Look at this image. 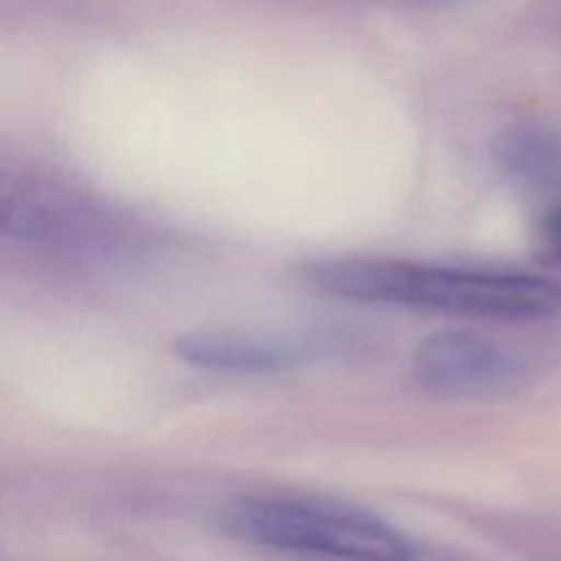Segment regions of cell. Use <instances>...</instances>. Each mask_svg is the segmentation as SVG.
Instances as JSON below:
<instances>
[{"mask_svg": "<svg viewBox=\"0 0 561 561\" xmlns=\"http://www.w3.org/2000/svg\"><path fill=\"white\" fill-rule=\"evenodd\" d=\"M310 283L337 299L491 321H546L561 312V283L542 274L438 266L398 257H337L310 266Z\"/></svg>", "mask_w": 561, "mask_h": 561, "instance_id": "1", "label": "cell"}, {"mask_svg": "<svg viewBox=\"0 0 561 561\" xmlns=\"http://www.w3.org/2000/svg\"><path fill=\"white\" fill-rule=\"evenodd\" d=\"M230 529L247 542L327 561H416L405 531L370 510L332 499L257 496L230 510Z\"/></svg>", "mask_w": 561, "mask_h": 561, "instance_id": "2", "label": "cell"}, {"mask_svg": "<svg viewBox=\"0 0 561 561\" xmlns=\"http://www.w3.org/2000/svg\"><path fill=\"white\" fill-rule=\"evenodd\" d=\"M411 373L433 398L493 400L524 389L529 365L518 351L485 334L442 332L416 345Z\"/></svg>", "mask_w": 561, "mask_h": 561, "instance_id": "3", "label": "cell"}, {"mask_svg": "<svg viewBox=\"0 0 561 561\" xmlns=\"http://www.w3.org/2000/svg\"><path fill=\"white\" fill-rule=\"evenodd\" d=\"M175 354L192 367L217 373H283L305 365L321 354L316 340L290 337V334H255L233 329H206L175 340Z\"/></svg>", "mask_w": 561, "mask_h": 561, "instance_id": "4", "label": "cell"}, {"mask_svg": "<svg viewBox=\"0 0 561 561\" xmlns=\"http://www.w3.org/2000/svg\"><path fill=\"white\" fill-rule=\"evenodd\" d=\"M31 222L27 195L20 181L0 168V230H16Z\"/></svg>", "mask_w": 561, "mask_h": 561, "instance_id": "5", "label": "cell"}, {"mask_svg": "<svg viewBox=\"0 0 561 561\" xmlns=\"http://www.w3.org/2000/svg\"><path fill=\"white\" fill-rule=\"evenodd\" d=\"M542 244L553 255H561V203L542 217Z\"/></svg>", "mask_w": 561, "mask_h": 561, "instance_id": "6", "label": "cell"}]
</instances>
